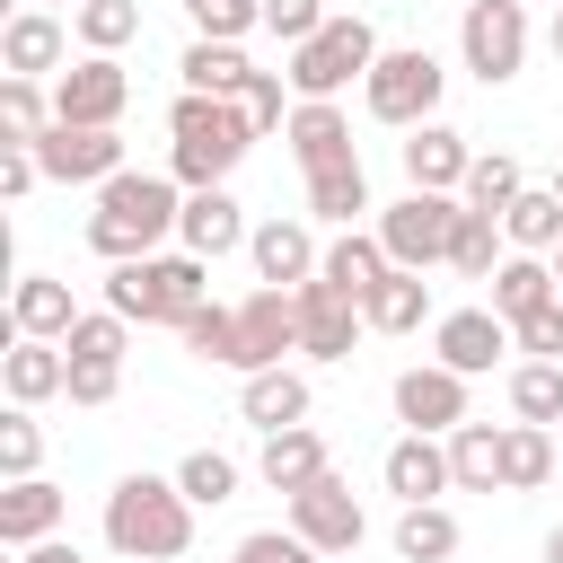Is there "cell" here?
I'll return each mask as SVG.
<instances>
[{"label": "cell", "instance_id": "obj_10", "mask_svg": "<svg viewBox=\"0 0 563 563\" xmlns=\"http://www.w3.org/2000/svg\"><path fill=\"white\" fill-rule=\"evenodd\" d=\"M123 106H132V70L114 53L53 70V123H123Z\"/></svg>", "mask_w": 563, "mask_h": 563}, {"label": "cell", "instance_id": "obj_56", "mask_svg": "<svg viewBox=\"0 0 563 563\" xmlns=\"http://www.w3.org/2000/svg\"><path fill=\"white\" fill-rule=\"evenodd\" d=\"M554 194H563V167H554Z\"/></svg>", "mask_w": 563, "mask_h": 563}, {"label": "cell", "instance_id": "obj_28", "mask_svg": "<svg viewBox=\"0 0 563 563\" xmlns=\"http://www.w3.org/2000/svg\"><path fill=\"white\" fill-rule=\"evenodd\" d=\"M361 211H369V167H361V158L308 176V220H325V229H361Z\"/></svg>", "mask_w": 563, "mask_h": 563}, {"label": "cell", "instance_id": "obj_25", "mask_svg": "<svg viewBox=\"0 0 563 563\" xmlns=\"http://www.w3.org/2000/svg\"><path fill=\"white\" fill-rule=\"evenodd\" d=\"M325 466H334V457H325V440H317L308 422H290V431H264V457H255V475H264L273 493H308Z\"/></svg>", "mask_w": 563, "mask_h": 563}, {"label": "cell", "instance_id": "obj_7", "mask_svg": "<svg viewBox=\"0 0 563 563\" xmlns=\"http://www.w3.org/2000/svg\"><path fill=\"white\" fill-rule=\"evenodd\" d=\"M457 62H466L484 88L519 79V62H528V0H466V18H457Z\"/></svg>", "mask_w": 563, "mask_h": 563}, {"label": "cell", "instance_id": "obj_54", "mask_svg": "<svg viewBox=\"0 0 563 563\" xmlns=\"http://www.w3.org/2000/svg\"><path fill=\"white\" fill-rule=\"evenodd\" d=\"M545 563H563V528H554V537H545Z\"/></svg>", "mask_w": 563, "mask_h": 563}, {"label": "cell", "instance_id": "obj_12", "mask_svg": "<svg viewBox=\"0 0 563 563\" xmlns=\"http://www.w3.org/2000/svg\"><path fill=\"white\" fill-rule=\"evenodd\" d=\"M290 299H299V352H308V361H352V343L369 334L361 299H352V290H334L325 273H317V282H299Z\"/></svg>", "mask_w": 563, "mask_h": 563}, {"label": "cell", "instance_id": "obj_1", "mask_svg": "<svg viewBox=\"0 0 563 563\" xmlns=\"http://www.w3.org/2000/svg\"><path fill=\"white\" fill-rule=\"evenodd\" d=\"M185 220V185L176 176H150V167H123L97 185V211H88V246L106 264H132V255H158Z\"/></svg>", "mask_w": 563, "mask_h": 563}, {"label": "cell", "instance_id": "obj_52", "mask_svg": "<svg viewBox=\"0 0 563 563\" xmlns=\"http://www.w3.org/2000/svg\"><path fill=\"white\" fill-rule=\"evenodd\" d=\"M18 563H79L70 537H44V545H18Z\"/></svg>", "mask_w": 563, "mask_h": 563}, {"label": "cell", "instance_id": "obj_38", "mask_svg": "<svg viewBox=\"0 0 563 563\" xmlns=\"http://www.w3.org/2000/svg\"><path fill=\"white\" fill-rule=\"evenodd\" d=\"M70 35H79L88 53H123V44L141 35V9H132V0H70Z\"/></svg>", "mask_w": 563, "mask_h": 563}, {"label": "cell", "instance_id": "obj_3", "mask_svg": "<svg viewBox=\"0 0 563 563\" xmlns=\"http://www.w3.org/2000/svg\"><path fill=\"white\" fill-rule=\"evenodd\" d=\"M97 528H106V545L123 563H176L194 545V501H185L176 475H123L106 493V519Z\"/></svg>", "mask_w": 563, "mask_h": 563}, {"label": "cell", "instance_id": "obj_47", "mask_svg": "<svg viewBox=\"0 0 563 563\" xmlns=\"http://www.w3.org/2000/svg\"><path fill=\"white\" fill-rule=\"evenodd\" d=\"M238 563H325L299 528H255V537H238Z\"/></svg>", "mask_w": 563, "mask_h": 563}, {"label": "cell", "instance_id": "obj_13", "mask_svg": "<svg viewBox=\"0 0 563 563\" xmlns=\"http://www.w3.org/2000/svg\"><path fill=\"white\" fill-rule=\"evenodd\" d=\"M501 352H519V334H510V317H501V308H449V317H431V361H449V369L484 378Z\"/></svg>", "mask_w": 563, "mask_h": 563}, {"label": "cell", "instance_id": "obj_2", "mask_svg": "<svg viewBox=\"0 0 563 563\" xmlns=\"http://www.w3.org/2000/svg\"><path fill=\"white\" fill-rule=\"evenodd\" d=\"M246 150H255V123H246L238 97H202V88H185V97L167 106V176H176L185 194L229 185Z\"/></svg>", "mask_w": 563, "mask_h": 563}, {"label": "cell", "instance_id": "obj_30", "mask_svg": "<svg viewBox=\"0 0 563 563\" xmlns=\"http://www.w3.org/2000/svg\"><path fill=\"white\" fill-rule=\"evenodd\" d=\"M361 317H369V334H413V325L431 317V282L405 273V264H387V282L361 299Z\"/></svg>", "mask_w": 563, "mask_h": 563}, {"label": "cell", "instance_id": "obj_40", "mask_svg": "<svg viewBox=\"0 0 563 563\" xmlns=\"http://www.w3.org/2000/svg\"><path fill=\"white\" fill-rule=\"evenodd\" d=\"M53 132V97L18 70H0V141H44Z\"/></svg>", "mask_w": 563, "mask_h": 563}, {"label": "cell", "instance_id": "obj_33", "mask_svg": "<svg viewBox=\"0 0 563 563\" xmlns=\"http://www.w3.org/2000/svg\"><path fill=\"white\" fill-rule=\"evenodd\" d=\"M176 70H185V88H202V97H238V88L255 79V62H246V44H211V35H194Z\"/></svg>", "mask_w": 563, "mask_h": 563}, {"label": "cell", "instance_id": "obj_6", "mask_svg": "<svg viewBox=\"0 0 563 563\" xmlns=\"http://www.w3.org/2000/svg\"><path fill=\"white\" fill-rule=\"evenodd\" d=\"M378 53H387V44H378L369 18H325L308 44H290V88H299V97H343L352 79H369Z\"/></svg>", "mask_w": 563, "mask_h": 563}, {"label": "cell", "instance_id": "obj_22", "mask_svg": "<svg viewBox=\"0 0 563 563\" xmlns=\"http://www.w3.org/2000/svg\"><path fill=\"white\" fill-rule=\"evenodd\" d=\"M0 387H9V405H44V396L70 387V352L44 343V334H9V352H0Z\"/></svg>", "mask_w": 563, "mask_h": 563}, {"label": "cell", "instance_id": "obj_19", "mask_svg": "<svg viewBox=\"0 0 563 563\" xmlns=\"http://www.w3.org/2000/svg\"><path fill=\"white\" fill-rule=\"evenodd\" d=\"M176 238H185V255L220 264V255H229V246H246L255 229H246V211H238V194H229V185H202V194H185V220H176Z\"/></svg>", "mask_w": 563, "mask_h": 563}, {"label": "cell", "instance_id": "obj_18", "mask_svg": "<svg viewBox=\"0 0 563 563\" xmlns=\"http://www.w3.org/2000/svg\"><path fill=\"white\" fill-rule=\"evenodd\" d=\"M246 255H255V282H273V290H299V282H317V264H325V246H317L308 220H264V229L246 238Z\"/></svg>", "mask_w": 563, "mask_h": 563}, {"label": "cell", "instance_id": "obj_8", "mask_svg": "<svg viewBox=\"0 0 563 563\" xmlns=\"http://www.w3.org/2000/svg\"><path fill=\"white\" fill-rule=\"evenodd\" d=\"M449 229H457V194H413V185H405V202L378 211V246H387V264H405V273L449 264Z\"/></svg>", "mask_w": 563, "mask_h": 563}, {"label": "cell", "instance_id": "obj_39", "mask_svg": "<svg viewBox=\"0 0 563 563\" xmlns=\"http://www.w3.org/2000/svg\"><path fill=\"white\" fill-rule=\"evenodd\" d=\"M510 413L554 431V422H563V361H519V369H510Z\"/></svg>", "mask_w": 563, "mask_h": 563}, {"label": "cell", "instance_id": "obj_55", "mask_svg": "<svg viewBox=\"0 0 563 563\" xmlns=\"http://www.w3.org/2000/svg\"><path fill=\"white\" fill-rule=\"evenodd\" d=\"M554 290H563V246H554Z\"/></svg>", "mask_w": 563, "mask_h": 563}, {"label": "cell", "instance_id": "obj_26", "mask_svg": "<svg viewBox=\"0 0 563 563\" xmlns=\"http://www.w3.org/2000/svg\"><path fill=\"white\" fill-rule=\"evenodd\" d=\"M79 325V308H70V282H53V273H26L18 290H9V334H44V343H62Z\"/></svg>", "mask_w": 563, "mask_h": 563}, {"label": "cell", "instance_id": "obj_23", "mask_svg": "<svg viewBox=\"0 0 563 563\" xmlns=\"http://www.w3.org/2000/svg\"><path fill=\"white\" fill-rule=\"evenodd\" d=\"M62 53H70V26H62L53 9H18V18L0 26V70H18V79L62 70Z\"/></svg>", "mask_w": 563, "mask_h": 563}, {"label": "cell", "instance_id": "obj_50", "mask_svg": "<svg viewBox=\"0 0 563 563\" xmlns=\"http://www.w3.org/2000/svg\"><path fill=\"white\" fill-rule=\"evenodd\" d=\"M325 26V0H264V35H282V44H308Z\"/></svg>", "mask_w": 563, "mask_h": 563}, {"label": "cell", "instance_id": "obj_31", "mask_svg": "<svg viewBox=\"0 0 563 563\" xmlns=\"http://www.w3.org/2000/svg\"><path fill=\"white\" fill-rule=\"evenodd\" d=\"M334 290H352V299H369L378 282H387V246H378V229H343L334 246H325V264H317Z\"/></svg>", "mask_w": 563, "mask_h": 563}, {"label": "cell", "instance_id": "obj_15", "mask_svg": "<svg viewBox=\"0 0 563 563\" xmlns=\"http://www.w3.org/2000/svg\"><path fill=\"white\" fill-rule=\"evenodd\" d=\"M396 422L405 431H457L466 422V369H449V361L396 369Z\"/></svg>", "mask_w": 563, "mask_h": 563}, {"label": "cell", "instance_id": "obj_53", "mask_svg": "<svg viewBox=\"0 0 563 563\" xmlns=\"http://www.w3.org/2000/svg\"><path fill=\"white\" fill-rule=\"evenodd\" d=\"M554 62H563V0H554Z\"/></svg>", "mask_w": 563, "mask_h": 563}, {"label": "cell", "instance_id": "obj_24", "mask_svg": "<svg viewBox=\"0 0 563 563\" xmlns=\"http://www.w3.org/2000/svg\"><path fill=\"white\" fill-rule=\"evenodd\" d=\"M238 413H246L255 431H290V422H308V378H299L290 361H273V369H246V387H238Z\"/></svg>", "mask_w": 563, "mask_h": 563}, {"label": "cell", "instance_id": "obj_36", "mask_svg": "<svg viewBox=\"0 0 563 563\" xmlns=\"http://www.w3.org/2000/svg\"><path fill=\"white\" fill-rule=\"evenodd\" d=\"M554 475V431L545 422H510V440H501V493H537Z\"/></svg>", "mask_w": 563, "mask_h": 563}, {"label": "cell", "instance_id": "obj_20", "mask_svg": "<svg viewBox=\"0 0 563 563\" xmlns=\"http://www.w3.org/2000/svg\"><path fill=\"white\" fill-rule=\"evenodd\" d=\"M378 475H387L396 501H440V493L457 484V475H449V431H405V440L387 449Z\"/></svg>", "mask_w": 563, "mask_h": 563}, {"label": "cell", "instance_id": "obj_51", "mask_svg": "<svg viewBox=\"0 0 563 563\" xmlns=\"http://www.w3.org/2000/svg\"><path fill=\"white\" fill-rule=\"evenodd\" d=\"M44 185V167H35V141H0V202H26Z\"/></svg>", "mask_w": 563, "mask_h": 563}, {"label": "cell", "instance_id": "obj_43", "mask_svg": "<svg viewBox=\"0 0 563 563\" xmlns=\"http://www.w3.org/2000/svg\"><path fill=\"white\" fill-rule=\"evenodd\" d=\"M62 352H70V361H123V352H132V317H114V308H88V317L62 334Z\"/></svg>", "mask_w": 563, "mask_h": 563}, {"label": "cell", "instance_id": "obj_5", "mask_svg": "<svg viewBox=\"0 0 563 563\" xmlns=\"http://www.w3.org/2000/svg\"><path fill=\"white\" fill-rule=\"evenodd\" d=\"M440 88H449L440 53H431V44H396V53H378V62H369L361 106H369V123L413 132V123H431V114H440Z\"/></svg>", "mask_w": 563, "mask_h": 563}, {"label": "cell", "instance_id": "obj_27", "mask_svg": "<svg viewBox=\"0 0 563 563\" xmlns=\"http://www.w3.org/2000/svg\"><path fill=\"white\" fill-rule=\"evenodd\" d=\"M501 440H510V422H457V431H449V475H457V493H501Z\"/></svg>", "mask_w": 563, "mask_h": 563}, {"label": "cell", "instance_id": "obj_21", "mask_svg": "<svg viewBox=\"0 0 563 563\" xmlns=\"http://www.w3.org/2000/svg\"><path fill=\"white\" fill-rule=\"evenodd\" d=\"M62 519H70V493H62V484H44V475H18V484L0 493V545H9V554H18V545L62 537Z\"/></svg>", "mask_w": 563, "mask_h": 563}, {"label": "cell", "instance_id": "obj_35", "mask_svg": "<svg viewBox=\"0 0 563 563\" xmlns=\"http://www.w3.org/2000/svg\"><path fill=\"white\" fill-rule=\"evenodd\" d=\"M457 554V519L440 501H405L396 510V563H449Z\"/></svg>", "mask_w": 563, "mask_h": 563}, {"label": "cell", "instance_id": "obj_11", "mask_svg": "<svg viewBox=\"0 0 563 563\" xmlns=\"http://www.w3.org/2000/svg\"><path fill=\"white\" fill-rule=\"evenodd\" d=\"M290 528H299L317 554H352V545L369 537V510H361V493H352V484L325 466L308 493H290Z\"/></svg>", "mask_w": 563, "mask_h": 563}, {"label": "cell", "instance_id": "obj_48", "mask_svg": "<svg viewBox=\"0 0 563 563\" xmlns=\"http://www.w3.org/2000/svg\"><path fill=\"white\" fill-rule=\"evenodd\" d=\"M510 334H519V352H528V361H563V299L528 308V317H519Z\"/></svg>", "mask_w": 563, "mask_h": 563}, {"label": "cell", "instance_id": "obj_29", "mask_svg": "<svg viewBox=\"0 0 563 563\" xmlns=\"http://www.w3.org/2000/svg\"><path fill=\"white\" fill-rule=\"evenodd\" d=\"M545 299H563V290H554V255H519V246H510V255L493 264V308L519 325V317L545 308Z\"/></svg>", "mask_w": 563, "mask_h": 563}, {"label": "cell", "instance_id": "obj_37", "mask_svg": "<svg viewBox=\"0 0 563 563\" xmlns=\"http://www.w3.org/2000/svg\"><path fill=\"white\" fill-rule=\"evenodd\" d=\"M519 194H528V176H519V158H510V150L475 158V167H466V185H457V202H466V211H493V220H501Z\"/></svg>", "mask_w": 563, "mask_h": 563}, {"label": "cell", "instance_id": "obj_17", "mask_svg": "<svg viewBox=\"0 0 563 563\" xmlns=\"http://www.w3.org/2000/svg\"><path fill=\"white\" fill-rule=\"evenodd\" d=\"M466 167H475V150H466V132H449L440 114L405 132V185H413V194H457Z\"/></svg>", "mask_w": 563, "mask_h": 563}, {"label": "cell", "instance_id": "obj_41", "mask_svg": "<svg viewBox=\"0 0 563 563\" xmlns=\"http://www.w3.org/2000/svg\"><path fill=\"white\" fill-rule=\"evenodd\" d=\"M176 334H185V352H194V361H220V369H238V308L202 299V308H194Z\"/></svg>", "mask_w": 563, "mask_h": 563}, {"label": "cell", "instance_id": "obj_16", "mask_svg": "<svg viewBox=\"0 0 563 563\" xmlns=\"http://www.w3.org/2000/svg\"><path fill=\"white\" fill-rule=\"evenodd\" d=\"M282 141H290V158L317 176V167H343V158H361L352 150V114L334 106V97H299L290 106V123H282Z\"/></svg>", "mask_w": 563, "mask_h": 563}, {"label": "cell", "instance_id": "obj_49", "mask_svg": "<svg viewBox=\"0 0 563 563\" xmlns=\"http://www.w3.org/2000/svg\"><path fill=\"white\" fill-rule=\"evenodd\" d=\"M114 387H123V361H70V387L62 396L97 413V405H114Z\"/></svg>", "mask_w": 563, "mask_h": 563}, {"label": "cell", "instance_id": "obj_4", "mask_svg": "<svg viewBox=\"0 0 563 563\" xmlns=\"http://www.w3.org/2000/svg\"><path fill=\"white\" fill-rule=\"evenodd\" d=\"M211 299V264L202 255H132V264H114L106 273V308L114 317H132V325H185L194 308Z\"/></svg>", "mask_w": 563, "mask_h": 563}, {"label": "cell", "instance_id": "obj_45", "mask_svg": "<svg viewBox=\"0 0 563 563\" xmlns=\"http://www.w3.org/2000/svg\"><path fill=\"white\" fill-rule=\"evenodd\" d=\"M185 18H194V35H211V44H246V35L264 26V0H185Z\"/></svg>", "mask_w": 563, "mask_h": 563}, {"label": "cell", "instance_id": "obj_42", "mask_svg": "<svg viewBox=\"0 0 563 563\" xmlns=\"http://www.w3.org/2000/svg\"><path fill=\"white\" fill-rule=\"evenodd\" d=\"M176 484H185L194 510H220V501H238V457H229V449H194V457L176 466Z\"/></svg>", "mask_w": 563, "mask_h": 563}, {"label": "cell", "instance_id": "obj_34", "mask_svg": "<svg viewBox=\"0 0 563 563\" xmlns=\"http://www.w3.org/2000/svg\"><path fill=\"white\" fill-rule=\"evenodd\" d=\"M510 255V238H501V220L493 211H466L457 202V229H449V273H466V282H493V264Z\"/></svg>", "mask_w": 563, "mask_h": 563}, {"label": "cell", "instance_id": "obj_14", "mask_svg": "<svg viewBox=\"0 0 563 563\" xmlns=\"http://www.w3.org/2000/svg\"><path fill=\"white\" fill-rule=\"evenodd\" d=\"M282 352H299V299L264 282V290L238 299V378L246 369H273Z\"/></svg>", "mask_w": 563, "mask_h": 563}, {"label": "cell", "instance_id": "obj_44", "mask_svg": "<svg viewBox=\"0 0 563 563\" xmlns=\"http://www.w3.org/2000/svg\"><path fill=\"white\" fill-rule=\"evenodd\" d=\"M238 106H246V123H255V141H264V132H282V123H290L299 88H290V70H255V79L238 88Z\"/></svg>", "mask_w": 563, "mask_h": 563}, {"label": "cell", "instance_id": "obj_32", "mask_svg": "<svg viewBox=\"0 0 563 563\" xmlns=\"http://www.w3.org/2000/svg\"><path fill=\"white\" fill-rule=\"evenodd\" d=\"M501 238H510L519 255H554V246H563V194H554V185H528V194L501 211Z\"/></svg>", "mask_w": 563, "mask_h": 563}, {"label": "cell", "instance_id": "obj_9", "mask_svg": "<svg viewBox=\"0 0 563 563\" xmlns=\"http://www.w3.org/2000/svg\"><path fill=\"white\" fill-rule=\"evenodd\" d=\"M35 167H44V185H106V176H123V132L114 123H53L35 141Z\"/></svg>", "mask_w": 563, "mask_h": 563}, {"label": "cell", "instance_id": "obj_46", "mask_svg": "<svg viewBox=\"0 0 563 563\" xmlns=\"http://www.w3.org/2000/svg\"><path fill=\"white\" fill-rule=\"evenodd\" d=\"M44 466V431H35V405H9L0 413V475L18 484V475H35Z\"/></svg>", "mask_w": 563, "mask_h": 563}, {"label": "cell", "instance_id": "obj_57", "mask_svg": "<svg viewBox=\"0 0 563 563\" xmlns=\"http://www.w3.org/2000/svg\"><path fill=\"white\" fill-rule=\"evenodd\" d=\"M229 563H238V554H229Z\"/></svg>", "mask_w": 563, "mask_h": 563}]
</instances>
